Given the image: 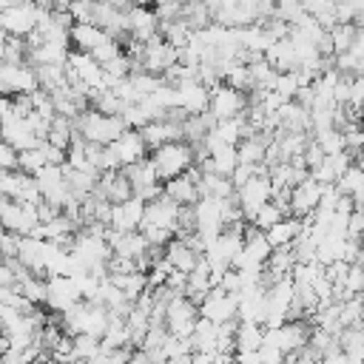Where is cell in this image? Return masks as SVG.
<instances>
[{
    "label": "cell",
    "mask_w": 364,
    "mask_h": 364,
    "mask_svg": "<svg viewBox=\"0 0 364 364\" xmlns=\"http://www.w3.org/2000/svg\"><path fill=\"white\" fill-rule=\"evenodd\" d=\"M336 188H338L341 196H347V199L355 202V199L364 193V165H358V162L353 159V165L341 173V179L336 182Z\"/></svg>",
    "instance_id": "cell-29"
},
{
    "label": "cell",
    "mask_w": 364,
    "mask_h": 364,
    "mask_svg": "<svg viewBox=\"0 0 364 364\" xmlns=\"http://www.w3.org/2000/svg\"><path fill=\"white\" fill-rule=\"evenodd\" d=\"M20 165V151H14L6 139H0V171H17Z\"/></svg>",
    "instance_id": "cell-35"
},
{
    "label": "cell",
    "mask_w": 364,
    "mask_h": 364,
    "mask_svg": "<svg viewBox=\"0 0 364 364\" xmlns=\"http://www.w3.org/2000/svg\"><path fill=\"white\" fill-rule=\"evenodd\" d=\"M321 193H324V185L316 182L313 176L301 179L299 185L290 188V196H287V216H299V219H310L318 205H321Z\"/></svg>",
    "instance_id": "cell-8"
},
{
    "label": "cell",
    "mask_w": 364,
    "mask_h": 364,
    "mask_svg": "<svg viewBox=\"0 0 364 364\" xmlns=\"http://www.w3.org/2000/svg\"><path fill=\"white\" fill-rule=\"evenodd\" d=\"M0 139H6L14 151H28V148H37V145L46 142V139H40V136L31 131L26 114H14V117L3 119V122H0Z\"/></svg>",
    "instance_id": "cell-18"
},
{
    "label": "cell",
    "mask_w": 364,
    "mask_h": 364,
    "mask_svg": "<svg viewBox=\"0 0 364 364\" xmlns=\"http://www.w3.org/2000/svg\"><path fill=\"white\" fill-rule=\"evenodd\" d=\"M97 196H102L105 202L117 205V202L131 199L134 196V188H131V182H128V176L122 171H105V173H100Z\"/></svg>",
    "instance_id": "cell-20"
},
{
    "label": "cell",
    "mask_w": 364,
    "mask_h": 364,
    "mask_svg": "<svg viewBox=\"0 0 364 364\" xmlns=\"http://www.w3.org/2000/svg\"><path fill=\"white\" fill-rule=\"evenodd\" d=\"M108 148L114 151V156H117L119 168H131V165H136V162H142V159H148V156H151V148L145 145L142 134H139V131H134V128H125V131H122V134H119Z\"/></svg>",
    "instance_id": "cell-15"
},
{
    "label": "cell",
    "mask_w": 364,
    "mask_h": 364,
    "mask_svg": "<svg viewBox=\"0 0 364 364\" xmlns=\"http://www.w3.org/2000/svg\"><path fill=\"white\" fill-rule=\"evenodd\" d=\"M176 88V108L185 114V117H199L208 111V102H210V88L199 80H188V82H179L173 85Z\"/></svg>",
    "instance_id": "cell-17"
},
{
    "label": "cell",
    "mask_w": 364,
    "mask_h": 364,
    "mask_svg": "<svg viewBox=\"0 0 364 364\" xmlns=\"http://www.w3.org/2000/svg\"><path fill=\"white\" fill-rule=\"evenodd\" d=\"M108 321H111V313L100 301H80L77 307L63 313L60 327L65 330V336H97V338H102Z\"/></svg>",
    "instance_id": "cell-1"
},
{
    "label": "cell",
    "mask_w": 364,
    "mask_h": 364,
    "mask_svg": "<svg viewBox=\"0 0 364 364\" xmlns=\"http://www.w3.org/2000/svg\"><path fill=\"white\" fill-rule=\"evenodd\" d=\"M199 316L208 318V321H213L216 327H219V324H228V321H236V318H239V296L225 293L222 287H213V290L202 299Z\"/></svg>",
    "instance_id": "cell-10"
},
{
    "label": "cell",
    "mask_w": 364,
    "mask_h": 364,
    "mask_svg": "<svg viewBox=\"0 0 364 364\" xmlns=\"http://www.w3.org/2000/svg\"><path fill=\"white\" fill-rule=\"evenodd\" d=\"M46 165H51V162H48V154H46V142H43V145H37V148L20 151V165H17V171H23V173L34 176V173H40Z\"/></svg>",
    "instance_id": "cell-31"
},
{
    "label": "cell",
    "mask_w": 364,
    "mask_h": 364,
    "mask_svg": "<svg viewBox=\"0 0 364 364\" xmlns=\"http://www.w3.org/2000/svg\"><path fill=\"white\" fill-rule=\"evenodd\" d=\"M0 228L17 236H31L40 228V216H37V205L31 202H17L11 199V205L3 210L0 216Z\"/></svg>",
    "instance_id": "cell-13"
},
{
    "label": "cell",
    "mask_w": 364,
    "mask_h": 364,
    "mask_svg": "<svg viewBox=\"0 0 364 364\" xmlns=\"http://www.w3.org/2000/svg\"><path fill=\"white\" fill-rule=\"evenodd\" d=\"M82 299H80V290L77 284L71 282V276H48L46 279V307L51 313H68L71 307H77Z\"/></svg>",
    "instance_id": "cell-14"
},
{
    "label": "cell",
    "mask_w": 364,
    "mask_h": 364,
    "mask_svg": "<svg viewBox=\"0 0 364 364\" xmlns=\"http://www.w3.org/2000/svg\"><path fill=\"white\" fill-rule=\"evenodd\" d=\"M179 222H182V208L176 202H171L165 193L159 199H154V202L145 205V222H142V228H159V230H165V233H171L176 239L179 236Z\"/></svg>",
    "instance_id": "cell-9"
},
{
    "label": "cell",
    "mask_w": 364,
    "mask_h": 364,
    "mask_svg": "<svg viewBox=\"0 0 364 364\" xmlns=\"http://www.w3.org/2000/svg\"><path fill=\"white\" fill-rule=\"evenodd\" d=\"M145 205H148V202H142L139 196H131V199H125V202L111 205V222H108V228H111V230H119V233H134V230H139L142 222H145Z\"/></svg>",
    "instance_id": "cell-16"
},
{
    "label": "cell",
    "mask_w": 364,
    "mask_h": 364,
    "mask_svg": "<svg viewBox=\"0 0 364 364\" xmlns=\"http://www.w3.org/2000/svg\"><path fill=\"white\" fill-rule=\"evenodd\" d=\"M185 3H208V0H185Z\"/></svg>",
    "instance_id": "cell-38"
},
{
    "label": "cell",
    "mask_w": 364,
    "mask_h": 364,
    "mask_svg": "<svg viewBox=\"0 0 364 364\" xmlns=\"http://www.w3.org/2000/svg\"><path fill=\"white\" fill-rule=\"evenodd\" d=\"M336 6H338V0H301V9H304V14H310L321 28H333V26H338V14H336Z\"/></svg>",
    "instance_id": "cell-27"
},
{
    "label": "cell",
    "mask_w": 364,
    "mask_h": 364,
    "mask_svg": "<svg viewBox=\"0 0 364 364\" xmlns=\"http://www.w3.org/2000/svg\"><path fill=\"white\" fill-rule=\"evenodd\" d=\"M9 205H11V199H9V196H6L3 191H0V216H3V210H6Z\"/></svg>",
    "instance_id": "cell-37"
},
{
    "label": "cell",
    "mask_w": 364,
    "mask_h": 364,
    "mask_svg": "<svg viewBox=\"0 0 364 364\" xmlns=\"http://www.w3.org/2000/svg\"><path fill=\"white\" fill-rule=\"evenodd\" d=\"M301 230H304V219H299V216H284V219L276 222L264 236H267L270 247L276 250V247H293L296 239L301 236Z\"/></svg>",
    "instance_id": "cell-23"
},
{
    "label": "cell",
    "mask_w": 364,
    "mask_h": 364,
    "mask_svg": "<svg viewBox=\"0 0 364 364\" xmlns=\"http://www.w3.org/2000/svg\"><path fill=\"white\" fill-rule=\"evenodd\" d=\"M250 108V97L228 82H216L210 88V102H208V111L210 117L219 122V119H233V117H245Z\"/></svg>",
    "instance_id": "cell-5"
},
{
    "label": "cell",
    "mask_w": 364,
    "mask_h": 364,
    "mask_svg": "<svg viewBox=\"0 0 364 364\" xmlns=\"http://www.w3.org/2000/svg\"><path fill=\"white\" fill-rule=\"evenodd\" d=\"M142 139H145V145L151 148V151H156L159 145H168V142H173V139H182V122H173V119H154V122H148L142 131Z\"/></svg>",
    "instance_id": "cell-22"
},
{
    "label": "cell",
    "mask_w": 364,
    "mask_h": 364,
    "mask_svg": "<svg viewBox=\"0 0 364 364\" xmlns=\"http://www.w3.org/2000/svg\"><path fill=\"white\" fill-rule=\"evenodd\" d=\"M264 344V324L239 321L236 324V353H259Z\"/></svg>",
    "instance_id": "cell-24"
},
{
    "label": "cell",
    "mask_w": 364,
    "mask_h": 364,
    "mask_svg": "<svg viewBox=\"0 0 364 364\" xmlns=\"http://www.w3.org/2000/svg\"><path fill=\"white\" fill-rule=\"evenodd\" d=\"M199 321V304H193L188 296H171L165 307V327L176 338H191L193 327Z\"/></svg>",
    "instance_id": "cell-7"
},
{
    "label": "cell",
    "mask_w": 364,
    "mask_h": 364,
    "mask_svg": "<svg viewBox=\"0 0 364 364\" xmlns=\"http://www.w3.org/2000/svg\"><path fill=\"white\" fill-rule=\"evenodd\" d=\"M102 350V341L97 336H71V353L74 361H91Z\"/></svg>",
    "instance_id": "cell-34"
},
{
    "label": "cell",
    "mask_w": 364,
    "mask_h": 364,
    "mask_svg": "<svg viewBox=\"0 0 364 364\" xmlns=\"http://www.w3.org/2000/svg\"><path fill=\"white\" fill-rule=\"evenodd\" d=\"M199 179H202V168L193 165L188 173L162 182V193H165L171 202H176L179 208H193V205L199 202V196H202V193H199Z\"/></svg>",
    "instance_id": "cell-11"
},
{
    "label": "cell",
    "mask_w": 364,
    "mask_h": 364,
    "mask_svg": "<svg viewBox=\"0 0 364 364\" xmlns=\"http://www.w3.org/2000/svg\"><path fill=\"white\" fill-rule=\"evenodd\" d=\"M122 293L128 301H136L142 293H148V273L145 270H131V273H117V276H108Z\"/></svg>",
    "instance_id": "cell-26"
},
{
    "label": "cell",
    "mask_w": 364,
    "mask_h": 364,
    "mask_svg": "<svg viewBox=\"0 0 364 364\" xmlns=\"http://www.w3.org/2000/svg\"><path fill=\"white\" fill-rule=\"evenodd\" d=\"M111 40V34L105 28H100L97 23H74L71 26V48L74 51H85L94 54L100 46H105Z\"/></svg>",
    "instance_id": "cell-19"
},
{
    "label": "cell",
    "mask_w": 364,
    "mask_h": 364,
    "mask_svg": "<svg viewBox=\"0 0 364 364\" xmlns=\"http://www.w3.org/2000/svg\"><path fill=\"white\" fill-rule=\"evenodd\" d=\"M40 17H43V9L28 3V0H17L11 3L9 9L0 11V31H6L9 37H31L40 26Z\"/></svg>",
    "instance_id": "cell-4"
},
{
    "label": "cell",
    "mask_w": 364,
    "mask_h": 364,
    "mask_svg": "<svg viewBox=\"0 0 364 364\" xmlns=\"http://www.w3.org/2000/svg\"><path fill=\"white\" fill-rule=\"evenodd\" d=\"M301 88H307V85L301 82V74H299V71H282V74L276 77V85H273V91H276L282 100H296Z\"/></svg>",
    "instance_id": "cell-32"
},
{
    "label": "cell",
    "mask_w": 364,
    "mask_h": 364,
    "mask_svg": "<svg viewBox=\"0 0 364 364\" xmlns=\"http://www.w3.org/2000/svg\"><path fill=\"white\" fill-rule=\"evenodd\" d=\"M264 60L282 74V71H299V60H296V51H293V43H290V37H284V40H276L270 48H267V54H264Z\"/></svg>",
    "instance_id": "cell-25"
},
{
    "label": "cell",
    "mask_w": 364,
    "mask_h": 364,
    "mask_svg": "<svg viewBox=\"0 0 364 364\" xmlns=\"http://www.w3.org/2000/svg\"><path fill=\"white\" fill-rule=\"evenodd\" d=\"M313 139H316V145H318V148H321L327 156L347 151V142H344V131H341V128H327V131H318V134H313Z\"/></svg>",
    "instance_id": "cell-33"
},
{
    "label": "cell",
    "mask_w": 364,
    "mask_h": 364,
    "mask_svg": "<svg viewBox=\"0 0 364 364\" xmlns=\"http://www.w3.org/2000/svg\"><path fill=\"white\" fill-rule=\"evenodd\" d=\"M74 131L80 139L91 142V145H111L122 131H125V122L122 117H108V114H100L97 108H85L77 119H74Z\"/></svg>",
    "instance_id": "cell-3"
},
{
    "label": "cell",
    "mask_w": 364,
    "mask_h": 364,
    "mask_svg": "<svg viewBox=\"0 0 364 364\" xmlns=\"http://www.w3.org/2000/svg\"><path fill=\"white\" fill-rule=\"evenodd\" d=\"M353 26L364 28V0H353Z\"/></svg>",
    "instance_id": "cell-36"
},
{
    "label": "cell",
    "mask_w": 364,
    "mask_h": 364,
    "mask_svg": "<svg viewBox=\"0 0 364 364\" xmlns=\"http://www.w3.org/2000/svg\"><path fill=\"white\" fill-rule=\"evenodd\" d=\"M216 338H219V327L199 316V321H196V327L191 333L193 353H216Z\"/></svg>",
    "instance_id": "cell-28"
},
{
    "label": "cell",
    "mask_w": 364,
    "mask_h": 364,
    "mask_svg": "<svg viewBox=\"0 0 364 364\" xmlns=\"http://www.w3.org/2000/svg\"><path fill=\"white\" fill-rule=\"evenodd\" d=\"M151 162H154V171L162 182L173 179V176H182L188 173L193 165H196V148L185 139H173L168 145H159L156 151H151Z\"/></svg>",
    "instance_id": "cell-2"
},
{
    "label": "cell",
    "mask_w": 364,
    "mask_h": 364,
    "mask_svg": "<svg viewBox=\"0 0 364 364\" xmlns=\"http://www.w3.org/2000/svg\"><path fill=\"white\" fill-rule=\"evenodd\" d=\"M270 199H273V185H270V176L267 173H256L250 182H245L242 188H236V205L242 208L245 219H250Z\"/></svg>",
    "instance_id": "cell-12"
},
{
    "label": "cell",
    "mask_w": 364,
    "mask_h": 364,
    "mask_svg": "<svg viewBox=\"0 0 364 364\" xmlns=\"http://www.w3.org/2000/svg\"><path fill=\"white\" fill-rule=\"evenodd\" d=\"M284 216H287V208H282L279 202H273V199H270L267 205H262V208L247 219V225H250V228H256V230H262V233H267V230H270L276 222H282Z\"/></svg>",
    "instance_id": "cell-30"
},
{
    "label": "cell",
    "mask_w": 364,
    "mask_h": 364,
    "mask_svg": "<svg viewBox=\"0 0 364 364\" xmlns=\"http://www.w3.org/2000/svg\"><path fill=\"white\" fill-rule=\"evenodd\" d=\"M0 88L6 97H28L40 91L37 68L31 63H0Z\"/></svg>",
    "instance_id": "cell-6"
},
{
    "label": "cell",
    "mask_w": 364,
    "mask_h": 364,
    "mask_svg": "<svg viewBox=\"0 0 364 364\" xmlns=\"http://www.w3.org/2000/svg\"><path fill=\"white\" fill-rule=\"evenodd\" d=\"M162 259H165L173 270H179V273H191V270L199 264L202 253H196L185 239H171V242L162 247Z\"/></svg>",
    "instance_id": "cell-21"
}]
</instances>
